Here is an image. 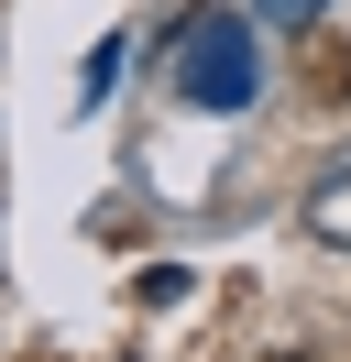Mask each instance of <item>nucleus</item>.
<instances>
[{
  "label": "nucleus",
  "instance_id": "1",
  "mask_svg": "<svg viewBox=\"0 0 351 362\" xmlns=\"http://www.w3.org/2000/svg\"><path fill=\"white\" fill-rule=\"evenodd\" d=\"M176 88L197 99V110H241V99H253V45H241V23H197L187 33V77H176Z\"/></svg>",
  "mask_w": 351,
  "mask_h": 362
},
{
  "label": "nucleus",
  "instance_id": "2",
  "mask_svg": "<svg viewBox=\"0 0 351 362\" xmlns=\"http://www.w3.org/2000/svg\"><path fill=\"white\" fill-rule=\"evenodd\" d=\"M307 242H329V252H351V154L329 165L318 187H307Z\"/></svg>",
  "mask_w": 351,
  "mask_h": 362
},
{
  "label": "nucleus",
  "instance_id": "3",
  "mask_svg": "<svg viewBox=\"0 0 351 362\" xmlns=\"http://www.w3.org/2000/svg\"><path fill=\"white\" fill-rule=\"evenodd\" d=\"M307 11H318V0H275V23H307Z\"/></svg>",
  "mask_w": 351,
  "mask_h": 362
},
{
  "label": "nucleus",
  "instance_id": "4",
  "mask_svg": "<svg viewBox=\"0 0 351 362\" xmlns=\"http://www.w3.org/2000/svg\"><path fill=\"white\" fill-rule=\"evenodd\" d=\"M275 362H307V351H275Z\"/></svg>",
  "mask_w": 351,
  "mask_h": 362
}]
</instances>
